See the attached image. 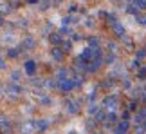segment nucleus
<instances>
[{"label": "nucleus", "instance_id": "obj_1", "mask_svg": "<svg viewBox=\"0 0 146 134\" xmlns=\"http://www.w3.org/2000/svg\"><path fill=\"white\" fill-rule=\"evenodd\" d=\"M76 87V83L70 80V78H67V80H60V89L63 92H67V91H70V89H74Z\"/></svg>", "mask_w": 146, "mask_h": 134}, {"label": "nucleus", "instance_id": "obj_2", "mask_svg": "<svg viewBox=\"0 0 146 134\" xmlns=\"http://www.w3.org/2000/svg\"><path fill=\"white\" fill-rule=\"evenodd\" d=\"M101 64H103V60L101 58H94V60H90L88 62V65H87V71H90V72H96L99 67H101Z\"/></svg>", "mask_w": 146, "mask_h": 134}, {"label": "nucleus", "instance_id": "obj_3", "mask_svg": "<svg viewBox=\"0 0 146 134\" xmlns=\"http://www.w3.org/2000/svg\"><path fill=\"white\" fill-rule=\"evenodd\" d=\"M103 105H105L106 109L114 111V109L117 107V98H115V96H106V98H105V102H103Z\"/></svg>", "mask_w": 146, "mask_h": 134}, {"label": "nucleus", "instance_id": "obj_4", "mask_svg": "<svg viewBox=\"0 0 146 134\" xmlns=\"http://www.w3.org/2000/svg\"><path fill=\"white\" fill-rule=\"evenodd\" d=\"M50 56H52L56 62H63V49H60V47L50 49Z\"/></svg>", "mask_w": 146, "mask_h": 134}, {"label": "nucleus", "instance_id": "obj_5", "mask_svg": "<svg viewBox=\"0 0 146 134\" xmlns=\"http://www.w3.org/2000/svg\"><path fill=\"white\" fill-rule=\"evenodd\" d=\"M11 129V121L5 118V116H0V131L2 132H9Z\"/></svg>", "mask_w": 146, "mask_h": 134}, {"label": "nucleus", "instance_id": "obj_6", "mask_svg": "<svg viewBox=\"0 0 146 134\" xmlns=\"http://www.w3.org/2000/svg\"><path fill=\"white\" fill-rule=\"evenodd\" d=\"M33 127H35L36 131H45L47 127H49V123L45 120H38V121H33Z\"/></svg>", "mask_w": 146, "mask_h": 134}, {"label": "nucleus", "instance_id": "obj_7", "mask_svg": "<svg viewBox=\"0 0 146 134\" xmlns=\"http://www.w3.org/2000/svg\"><path fill=\"white\" fill-rule=\"evenodd\" d=\"M112 29H114V33H115V36H119V38H123L125 36V27H123L119 22H117V24H114L112 25Z\"/></svg>", "mask_w": 146, "mask_h": 134}, {"label": "nucleus", "instance_id": "obj_8", "mask_svg": "<svg viewBox=\"0 0 146 134\" xmlns=\"http://www.w3.org/2000/svg\"><path fill=\"white\" fill-rule=\"evenodd\" d=\"M35 71H36V64L33 62V60H29V62H25V72L29 76H33L35 74Z\"/></svg>", "mask_w": 146, "mask_h": 134}, {"label": "nucleus", "instance_id": "obj_9", "mask_svg": "<svg viewBox=\"0 0 146 134\" xmlns=\"http://www.w3.org/2000/svg\"><path fill=\"white\" fill-rule=\"evenodd\" d=\"M7 92L11 94V96H16V94L22 92V89L18 85H15V83H11V85H7Z\"/></svg>", "mask_w": 146, "mask_h": 134}, {"label": "nucleus", "instance_id": "obj_10", "mask_svg": "<svg viewBox=\"0 0 146 134\" xmlns=\"http://www.w3.org/2000/svg\"><path fill=\"white\" fill-rule=\"evenodd\" d=\"M65 105H67V111H69L70 114H78V113H80V109H78V105L74 102H67Z\"/></svg>", "mask_w": 146, "mask_h": 134}, {"label": "nucleus", "instance_id": "obj_11", "mask_svg": "<svg viewBox=\"0 0 146 134\" xmlns=\"http://www.w3.org/2000/svg\"><path fill=\"white\" fill-rule=\"evenodd\" d=\"M115 120H117V116H115L114 113H108V114H106V116H105V121H106V127H108V125H114V123H115Z\"/></svg>", "mask_w": 146, "mask_h": 134}, {"label": "nucleus", "instance_id": "obj_12", "mask_svg": "<svg viewBox=\"0 0 146 134\" xmlns=\"http://www.w3.org/2000/svg\"><path fill=\"white\" fill-rule=\"evenodd\" d=\"M58 78L60 80H67V78H69V69H63V67H61L58 71Z\"/></svg>", "mask_w": 146, "mask_h": 134}, {"label": "nucleus", "instance_id": "obj_13", "mask_svg": "<svg viewBox=\"0 0 146 134\" xmlns=\"http://www.w3.org/2000/svg\"><path fill=\"white\" fill-rule=\"evenodd\" d=\"M76 67H81V69H85V67H87V60L83 58V56H78V58H76Z\"/></svg>", "mask_w": 146, "mask_h": 134}, {"label": "nucleus", "instance_id": "obj_14", "mask_svg": "<svg viewBox=\"0 0 146 134\" xmlns=\"http://www.w3.org/2000/svg\"><path fill=\"white\" fill-rule=\"evenodd\" d=\"M50 42H52V44H60V42H61V35H60V33L50 35Z\"/></svg>", "mask_w": 146, "mask_h": 134}, {"label": "nucleus", "instance_id": "obj_15", "mask_svg": "<svg viewBox=\"0 0 146 134\" xmlns=\"http://www.w3.org/2000/svg\"><path fill=\"white\" fill-rule=\"evenodd\" d=\"M117 127H119V129H123L125 132H128V129H130V123L125 120V121H119V125H117Z\"/></svg>", "mask_w": 146, "mask_h": 134}, {"label": "nucleus", "instance_id": "obj_16", "mask_svg": "<svg viewBox=\"0 0 146 134\" xmlns=\"http://www.w3.org/2000/svg\"><path fill=\"white\" fill-rule=\"evenodd\" d=\"M132 2L135 4L139 9H146V0H132Z\"/></svg>", "mask_w": 146, "mask_h": 134}, {"label": "nucleus", "instance_id": "obj_17", "mask_svg": "<svg viewBox=\"0 0 146 134\" xmlns=\"http://www.w3.org/2000/svg\"><path fill=\"white\" fill-rule=\"evenodd\" d=\"M137 76H139V80H146V67L137 71Z\"/></svg>", "mask_w": 146, "mask_h": 134}, {"label": "nucleus", "instance_id": "obj_18", "mask_svg": "<svg viewBox=\"0 0 146 134\" xmlns=\"http://www.w3.org/2000/svg\"><path fill=\"white\" fill-rule=\"evenodd\" d=\"M24 46L25 47H35V40H33V38H25V40H24Z\"/></svg>", "mask_w": 146, "mask_h": 134}, {"label": "nucleus", "instance_id": "obj_19", "mask_svg": "<svg viewBox=\"0 0 146 134\" xmlns=\"http://www.w3.org/2000/svg\"><path fill=\"white\" fill-rule=\"evenodd\" d=\"M11 80H13V82H18L20 80V71H13V72H11Z\"/></svg>", "mask_w": 146, "mask_h": 134}, {"label": "nucleus", "instance_id": "obj_20", "mask_svg": "<svg viewBox=\"0 0 146 134\" xmlns=\"http://www.w3.org/2000/svg\"><path fill=\"white\" fill-rule=\"evenodd\" d=\"M88 44H90V47H98L99 46V40H98V38H88Z\"/></svg>", "mask_w": 146, "mask_h": 134}, {"label": "nucleus", "instance_id": "obj_21", "mask_svg": "<svg viewBox=\"0 0 146 134\" xmlns=\"http://www.w3.org/2000/svg\"><path fill=\"white\" fill-rule=\"evenodd\" d=\"M98 111H99V107H98V105H90V107H88V114H98Z\"/></svg>", "mask_w": 146, "mask_h": 134}, {"label": "nucleus", "instance_id": "obj_22", "mask_svg": "<svg viewBox=\"0 0 146 134\" xmlns=\"http://www.w3.org/2000/svg\"><path fill=\"white\" fill-rule=\"evenodd\" d=\"M7 56L9 58H16V56H18V51H16V49H9V51H7Z\"/></svg>", "mask_w": 146, "mask_h": 134}, {"label": "nucleus", "instance_id": "obj_23", "mask_svg": "<svg viewBox=\"0 0 146 134\" xmlns=\"http://www.w3.org/2000/svg\"><path fill=\"white\" fill-rule=\"evenodd\" d=\"M70 42H63V44H61V49H63V53H67V51H70Z\"/></svg>", "mask_w": 146, "mask_h": 134}, {"label": "nucleus", "instance_id": "obj_24", "mask_svg": "<svg viewBox=\"0 0 146 134\" xmlns=\"http://www.w3.org/2000/svg\"><path fill=\"white\" fill-rule=\"evenodd\" d=\"M11 7L9 5H5V4H0V13H9Z\"/></svg>", "mask_w": 146, "mask_h": 134}, {"label": "nucleus", "instance_id": "obj_25", "mask_svg": "<svg viewBox=\"0 0 146 134\" xmlns=\"http://www.w3.org/2000/svg\"><path fill=\"white\" fill-rule=\"evenodd\" d=\"M114 60H115V56H114V54H110V56H106V60H105V62H106V64H112Z\"/></svg>", "mask_w": 146, "mask_h": 134}, {"label": "nucleus", "instance_id": "obj_26", "mask_svg": "<svg viewBox=\"0 0 146 134\" xmlns=\"http://www.w3.org/2000/svg\"><path fill=\"white\" fill-rule=\"evenodd\" d=\"M114 134H126V132L123 131V129H119V127H115V129H114Z\"/></svg>", "mask_w": 146, "mask_h": 134}, {"label": "nucleus", "instance_id": "obj_27", "mask_svg": "<svg viewBox=\"0 0 146 134\" xmlns=\"http://www.w3.org/2000/svg\"><path fill=\"white\" fill-rule=\"evenodd\" d=\"M18 4H20V0H11V7H18Z\"/></svg>", "mask_w": 146, "mask_h": 134}, {"label": "nucleus", "instance_id": "obj_28", "mask_svg": "<svg viewBox=\"0 0 146 134\" xmlns=\"http://www.w3.org/2000/svg\"><path fill=\"white\" fill-rule=\"evenodd\" d=\"M135 105H137L135 102H130V105H128V109H130V111H135V109H137V107H135Z\"/></svg>", "mask_w": 146, "mask_h": 134}, {"label": "nucleus", "instance_id": "obj_29", "mask_svg": "<svg viewBox=\"0 0 146 134\" xmlns=\"http://www.w3.org/2000/svg\"><path fill=\"white\" fill-rule=\"evenodd\" d=\"M146 56V51H144V49H143V51H139L137 53V58H144Z\"/></svg>", "mask_w": 146, "mask_h": 134}, {"label": "nucleus", "instance_id": "obj_30", "mask_svg": "<svg viewBox=\"0 0 146 134\" xmlns=\"http://www.w3.org/2000/svg\"><path fill=\"white\" fill-rule=\"evenodd\" d=\"M139 65H141V64H139V60H133V62H132V67H133V69H137Z\"/></svg>", "mask_w": 146, "mask_h": 134}, {"label": "nucleus", "instance_id": "obj_31", "mask_svg": "<svg viewBox=\"0 0 146 134\" xmlns=\"http://www.w3.org/2000/svg\"><path fill=\"white\" fill-rule=\"evenodd\" d=\"M42 103H45V105H47V103H50V98H47V96H43V98H42Z\"/></svg>", "mask_w": 146, "mask_h": 134}, {"label": "nucleus", "instance_id": "obj_32", "mask_svg": "<svg viewBox=\"0 0 146 134\" xmlns=\"http://www.w3.org/2000/svg\"><path fill=\"white\" fill-rule=\"evenodd\" d=\"M108 47H110V51H112V53L115 51V44H114V42H110V44H108Z\"/></svg>", "mask_w": 146, "mask_h": 134}, {"label": "nucleus", "instance_id": "obj_33", "mask_svg": "<svg viewBox=\"0 0 146 134\" xmlns=\"http://www.w3.org/2000/svg\"><path fill=\"white\" fill-rule=\"evenodd\" d=\"M130 118V113H128V111H125V113H123V120H128Z\"/></svg>", "mask_w": 146, "mask_h": 134}, {"label": "nucleus", "instance_id": "obj_34", "mask_svg": "<svg viewBox=\"0 0 146 134\" xmlns=\"http://www.w3.org/2000/svg\"><path fill=\"white\" fill-rule=\"evenodd\" d=\"M0 69H5V64H4V58L0 56Z\"/></svg>", "mask_w": 146, "mask_h": 134}, {"label": "nucleus", "instance_id": "obj_35", "mask_svg": "<svg viewBox=\"0 0 146 134\" xmlns=\"http://www.w3.org/2000/svg\"><path fill=\"white\" fill-rule=\"evenodd\" d=\"M45 85H47V87H54V82H52V80H49V82L45 83Z\"/></svg>", "mask_w": 146, "mask_h": 134}, {"label": "nucleus", "instance_id": "obj_36", "mask_svg": "<svg viewBox=\"0 0 146 134\" xmlns=\"http://www.w3.org/2000/svg\"><path fill=\"white\" fill-rule=\"evenodd\" d=\"M29 4H38V0H27Z\"/></svg>", "mask_w": 146, "mask_h": 134}, {"label": "nucleus", "instance_id": "obj_37", "mask_svg": "<svg viewBox=\"0 0 146 134\" xmlns=\"http://www.w3.org/2000/svg\"><path fill=\"white\" fill-rule=\"evenodd\" d=\"M0 25H4V18H2V16H0Z\"/></svg>", "mask_w": 146, "mask_h": 134}, {"label": "nucleus", "instance_id": "obj_38", "mask_svg": "<svg viewBox=\"0 0 146 134\" xmlns=\"http://www.w3.org/2000/svg\"><path fill=\"white\" fill-rule=\"evenodd\" d=\"M143 125H144V129H146V120H144V123H143Z\"/></svg>", "mask_w": 146, "mask_h": 134}, {"label": "nucleus", "instance_id": "obj_39", "mask_svg": "<svg viewBox=\"0 0 146 134\" xmlns=\"http://www.w3.org/2000/svg\"><path fill=\"white\" fill-rule=\"evenodd\" d=\"M0 94H2V85H0Z\"/></svg>", "mask_w": 146, "mask_h": 134}, {"label": "nucleus", "instance_id": "obj_40", "mask_svg": "<svg viewBox=\"0 0 146 134\" xmlns=\"http://www.w3.org/2000/svg\"><path fill=\"white\" fill-rule=\"evenodd\" d=\"M144 102H146V94H144Z\"/></svg>", "mask_w": 146, "mask_h": 134}, {"label": "nucleus", "instance_id": "obj_41", "mask_svg": "<svg viewBox=\"0 0 146 134\" xmlns=\"http://www.w3.org/2000/svg\"><path fill=\"white\" fill-rule=\"evenodd\" d=\"M69 134H76V132H69Z\"/></svg>", "mask_w": 146, "mask_h": 134}, {"label": "nucleus", "instance_id": "obj_42", "mask_svg": "<svg viewBox=\"0 0 146 134\" xmlns=\"http://www.w3.org/2000/svg\"><path fill=\"white\" fill-rule=\"evenodd\" d=\"M96 134H99V132H96Z\"/></svg>", "mask_w": 146, "mask_h": 134}]
</instances>
